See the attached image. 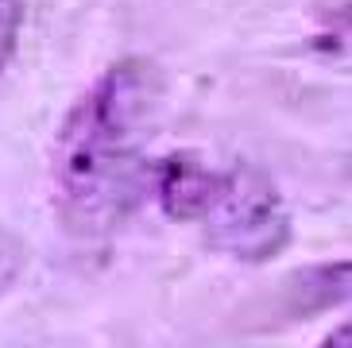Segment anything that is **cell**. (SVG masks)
I'll list each match as a JSON object with an SVG mask.
<instances>
[{
  "mask_svg": "<svg viewBox=\"0 0 352 348\" xmlns=\"http://www.w3.org/2000/svg\"><path fill=\"white\" fill-rule=\"evenodd\" d=\"M163 101V74L147 58H124L104 70L54 140V194L66 221L82 232H104L124 221L147 186V140Z\"/></svg>",
  "mask_w": 352,
  "mask_h": 348,
  "instance_id": "6da1fadb",
  "label": "cell"
},
{
  "mask_svg": "<svg viewBox=\"0 0 352 348\" xmlns=\"http://www.w3.org/2000/svg\"><path fill=\"white\" fill-rule=\"evenodd\" d=\"M206 228L209 248H217L244 263H263L279 256L290 240V213L279 190L256 166H228L217 171L213 194L197 217Z\"/></svg>",
  "mask_w": 352,
  "mask_h": 348,
  "instance_id": "7a4b0ae2",
  "label": "cell"
},
{
  "mask_svg": "<svg viewBox=\"0 0 352 348\" xmlns=\"http://www.w3.org/2000/svg\"><path fill=\"white\" fill-rule=\"evenodd\" d=\"M294 290H314V298L302 306V314H318L333 302H349L352 298V263H333V267H314L306 275H290Z\"/></svg>",
  "mask_w": 352,
  "mask_h": 348,
  "instance_id": "3957f363",
  "label": "cell"
},
{
  "mask_svg": "<svg viewBox=\"0 0 352 348\" xmlns=\"http://www.w3.org/2000/svg\"><path fill=\"white\" fill-rule=\"evenodd\" d=\"M20 28H23V0H0V70L16 54Z\"/></svg>",
  "mask_w": 352,
  "mask_h": 348,
  "instance_id": "277c9868",
  "label": "cell"
},
{
  "mask_svg": "<svg viewBox=\"0 0 352 348\" xmlns=\"http://www.w3.org/2000/svg\"><path fill=\"white\" fill-rule=\"evenodd\" d=\"M325 43L329 47H341V51H352V0L341 4L337 12H329V20H325Z\"/></svg>",
  "mask_w": 352,
  "mask_h": 348,
  "instance_id": "5b68a950",
  "label": "cell"
},
{
  "mask_svg": "<svg viewBox=\"0 0 352 348\" xmlns=\"http://www.w3.org/2000/svg\"><path fill=\"white\" fill-rule=\"evenodd\" d=\"M20 267H23V252L20 244L12 240V236L0 232V294L16 283V275H20Z\"/></svg>",
  "mask_w": 352,
  "mask_h": 348,
  "instance_id": "8992f818",
  "label": "cell"
},
{
  "mask_svg": "<svg viewBox=\"0 0 352 348\" xmlns=\"http://www.w3.org/2000/svg\"><path fill=\"white\" fill-rule=\"evenodd\" d=\"M321 348H352V321H344V325L333 329L329 337L321 340Z\"/></svg>",
  "mask_w": 352,
  "mask_h": 348,
  "instance_id": "52a82bcc",
  "label": "cell"
}]
</instances>
